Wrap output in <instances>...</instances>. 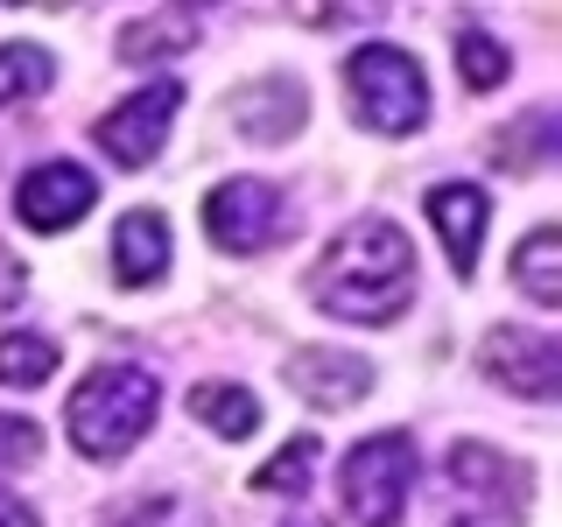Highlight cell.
<instances>
[{
  "instance_id": "obj_1",
  "label": "cell",
  "mask_w": 562,
  "mask_h": 527,
  "mask_svg": "<svg viewBox=\"0 0 562 527\" xmlns=\"http://www.w3.org/2000/svg\"><path fill=\"white\" fill-rule=\"evenodd\" d=\"M415 289V246L394 218H359L324 246V260L310 268L316 310L345 316V324H386L408 310Z\"/></svg>"
},
{
  "instance_id": "obj_2",
  "label": "cell",
  "mask_w": 562,
  "mask_h": 527,
  "mask_svg": "<svg viewBox=\"0 0 562 527\" xmlns=\"http://www.w3.org/2000/svg\"><path fill=\"white\" fill-rule=\"evenodd\" d=\"M155 380L140 366H99L70 394V444L85 457H127L155 422Z\"/></svg>"
},
{
  "instance_id": "obj_3",
  "label": "cell",
  "mask_w": 562,
  "mask_h": 527,
  "mask_svg": "<svg viewBox=\"0 0 562 527\" xmlns=\"http://www.w3.org/2000/svg\"><path fill=\"white\" fill-rule=\"evenodd\" d=\"M345 85H351V105H359V120L373 134H415L429 120V78L394 43H359L345 64Z\"/></svg>"
},
{
  "instance_id": "obj_4",
  "label": "cell",
  "mask_w": 562,
  "mask_h": 527,
  "mask_svg": "<svg viewBox=\"0 0 562 527\" xmlns=\"http://www.w3.org/2000/svg\"><path fill=\"white\" fill-rule=\"evenodd\" d=\"M338 492H345V514L359 527H394L401 506H408V492H415V436L408 429L366 436V444L345 457Z\"/></svg>"
},
{
  "instance_id": "obj_5",
  "label": "cell",
  "mask_w": 562,
  "mask_h": 527,
  "mask_svg": "<svg viewBox=\"0 0 562 527\" xmlns=\"http://www.w3.org/2000/svg\"><path fill=\"white\" fill-rule=\"evenodd\" d=\"M204 225L225 254H260V246L289 239V198H281L268 176H225L204 198Z\"/></svg>"
},
{
  "instance_id": "obj_6",
  "label": "cell",
  "mask_w": 562,
  "mask_h": 527,
  "mask_svg": "<svg viewBox=\"0 0 562 527\" xmlns=\"http://www.w3.org/2000/svg\"><path fill=\"white\" fill-rule=\"evenodd\" d=\"M176 105H183V85H176V78H162V85H140L134 99H120L113 113L99 120V148L113 155L120 169H148V162H155V148L169 141Z\"/></svg>"
},
{
  "instance_id": "obj_7",
  "label": "cell",
  "mask_w": 562,
  "mask_h": 527,
  "mask_svg": "<svg viewBox=\"0 0 562 527\" xmlns=\"http://www.w3.org/2000/svg\"><path fill=\"white\" fill-rule=\"evenodd\" d=\"M485 373L520 401H555L562 394V345L541 330H492L485 338Z\"/></svg>"
},
{
  "instance_id": "obj_8",
  "label": "cell",
  "mask_w": 562,
  "mask_h": 527,
  "mask_svg": "<svg viewBox=\"0 0 562 527\" xmlns=\"http://www.w3.org/2000/svg\"><path fill=\"white\" fill-rule=\"evenodd\" d=\"M92 198H99V183L78 162H43V169L22 176L14 211H22V225H35V233H64V225H78L92 211Z\"/></svg>"
},
{
  "instance_id": "obj_9",
  "label": "cell",
  "mask_w": 562,
  "mask_h": 527,
  "mask_svg": "<svg viewBox=\"0 0 562 527\" xmlns=\"http://www.w3.org/2000/svg\"><path fill=\"white\" fill-rule=\"evenodd\" d=\"M289 386L310 408H351V401H366V386H373V366H366L359 351H338V345H303L289 359Z\"/></svg>"
},
{
  "instance_id": "obj_10",
  "label": "cell",
  "mask_w": 562,
  "mask_h": 527,
  "mask_svg": "<svg viewBox=\"0 0 562 527\" xmlns=\"http://www.w3.org/2000/svg\"><path fill=\"white\" fill-rule=\"evenodd\" d=\"M233 127L246 141H289L295 127H303V85L295 78H254L246 92H233Z\"/></svg>"
},
{
  "instance_id": "obj_11",
  "label": "cell",
  "mask_w": 562,
  "mask_h": 527,
  "mask_svg": "<svg viewBox=\"0 0 562 527\" xmlns=\"http://www.w3.org/2000/svg\"><path fill=\"white\" fill-rule=\"evenodd\" d=\"M485 190L479 183H436L429 190V218H436V233H443V254H450V268L457 274H471L479 268V233H485Z\"/></svg>"
},
{
  "instance_id": "obj_12",
  "label": "cell",
  "mask_w": 562,
  "mask_h": 527,
  "mask_svg": "<svg viewBox=\"0 0 562 527\" xmlns=\"http://www.w3.org/2000/svg\"><path fill=\"white\" fill-rule=\"evenodd\" d=\"M443 471H450V479H457V485H471V492H485V500H492V506H499V514H506V520H520V514H527V471H520V464H506V457H499V450H485V444H457Z\"/></svg>"
},
{
  "instance_id": "obj_13",
  "label": "cell",
  "mask_w": 562,
  "mask_h": 527,
  "mask_svg": "<svg viewBox=\"0 0 562 527\" xmlns=\"http://www.w3.org/2000/svg\"><path fill=\"white\" fill-rule=\"evenodd\" d=\"M162 268H169V218L162 211H127L113 225V274L127 289H148Z\"/></svg>"
},
{
  "instance_id": "obj_14",
  "label": "cell",
  "mask_w": 562,
  "mask_h": 527,
  "mask_svg": "<svg viewBox=\"0 0 562 527\" xmlns=\"http://www.w3.org/2000/svg\"><path fill=\"white\" fill-rule=\"evenodd\" d=\"M198 43V22L190 14H140V22H127L113 35V57L120 64H155L169 57V49H190Z\"/></svg>"
},
{
  "instance_id": "obj_15",
  "label": "cell",
  "mask_w": 562,
  "mask_h": 527,
  "mask_svg": "<svg viewBox=\"0 0 562 527\" xmlns=\"http://www.w3.org/2000/svg\"><path fill=\"white\" fill-rule=\"evenodd\" d=\"M514 281L527 295H535L541 310H555L562 303V233L555 225H535V233L520 239V254H514Z\"/></svg>"
},
{
  "instance_id": "obj_16",
  "label": "cell",
  "mask_w": 562,
  "mask_h": 527,
  "mask_svg": "<svg viewBox=\"0 0 562 527\" xmlns=\"http://www.w3.org/2000/svg\"><path fill=\"white\" fill-rule=\"evenodd\" d=\"M190 415L204 422V429H218V436H254L260 429V401L246 394V386H233V380H204L198 394H190Z\"/></svg>"
},
{
  "instance_id": "obj_17",
  "label": "cell",
  "mask_w": 562,
  "mask_h": 527,
  "mask_svg": "<svg viewBox=\"0 0 562 527\" xmlns=\"http://www.w3.org/2000/svg\"><path fill=\"white\" fill-rule=\"evenodd\" d=\"M49 78H57L49 49H35V43H8V49H0V105L49 92Z\"/></svg>"
},
{
  "instance_id": "obj_18",
  "label": "cell",
  "mask_w": 562,
  "mask_h": 527,
  "mask_svg": "<svg viewBox=\"0 0 562 527\" xmlns=\"http://www.w3.org/2000/svg\"><path fill=\"white\" fill-rule=\"evenodd\" d=\"M57 373V345L35 338V330H8L0 338V386H35Z\"/></svg>"
},
{
  "instance_id": "obj_19",
  "label": "cell",
  "mask_w": 562,
  "mask_h": 527,
  "mask_svg": "<svg viewBox=\"0 0 562 527\" xmlns=\"http://www.w3.org/2000/svg\"><path fill=\"white\" fill-rule=\"evenodd\" d=\"M310 471H316V436H295V444L281 450L274 464H260L254 485H260V492H289V500H295V492L310 485Z\"/></svg>"
},
{
  "instance_id": "obj_20",
  "label": "cell",
  "mask_w": 562,
  "mask_h": 527,
  "mask_svg": "<svg viewBox=\"0 0 562 527\" xmlns=\"http://www.w3.org/2000/svg\"><path fill=\"white\" fill-rule=\"evenodd\" d=\"M457 57H464V85H479V92H492V85L506 78V49L492 43L485 29H464V43H457Z\"/></svg>"
},
{
  "instance_id": "obj_21",
  "label": "cell",
  "mask_w": 562,
  "mask_h": 527,
  "mask_svg": "<svg viewBox=\"0 0 562 527\" xmlns=\"http://www.w3.org/2000/svg\"><path fill=\"white\" fill-rule=\"evenodd\" d=\"M492 148H499L506 155V162H549V155H555V113H527L520 120V141H492Z\"/></svg>"
},
{
  "instance_id": "obj_22",
  "label": "cell",
  "mask_w": 562,
  "mask_h": 527,
  "mask_svg": "<svg viewBox=\"0 0 562 527\" xmlns=\"http://www.w3.org/2000/svg\"><path fill=\"white\" fill-rule=\"evenodd\" d=\"M43 457V429L22 415H0V471H29Z\"/></svg>"
},
{
  "instance_id": "obj_23",
  "label": "cell",
  "mask_w": 562,
  "mask_h": 527,
  "mask_svg": "<svg viewBox=\"0 0 562 527\" xmlns=\"http://www.w3.org/2000/svg\"><path fill=\"white\" fill-rule=\"evenodd\" d=\"M14 303H22V260L0 254V310H14Z\"/></svg>"
},
{
  "instance_id": "obj_24",
  "label": "cell",
  "mask_w": 562,
  "mask_h": 527,
  "mask_svg": "<svg viewBox=\"0 0 562 527\" xmlns=\"http://www.w3.org/2000/svg\"><path fill=\"white\" fill-rule=\"evenodd\" d=\"M0 527H35V514L22 500H0Z\"/></svg>"
},
{
  "instance_id": "obj_25",
  "label": "cell",
  "mask_w": 562,
  "mask_h": 527,
  "mask_svg": "<svg viewBox=\"0 0 562 527\" xmlns=\"http://www.w3.org/2000/svg\"><path fill=\"white\" fill-rule=\"evenodd\" d=\"M120 527H169V506H140V514H127Z\"/></svg>"
}]
</instances>
